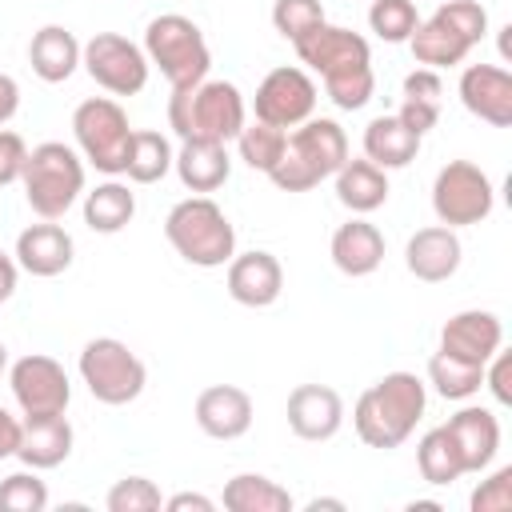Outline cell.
<instances>
[{
	"label": "cell",
	"mask_w": 512,
	"mask_h": 512,
	"mask_svg": "<svg viewBox=\"0 0 512 512\" xmlns=\"http://www.w3.org/2000/svg\"><path fill=\"white\" fill-rule=\"evenodd\" d=\"M300 64H308L312 72H320L324 92L336 108L356 112L372 100L376 92V72H372V48L360 32L340 28V24H316L312 32H304L300 40H292Z\"/></svg>",
	"instance_id": "obj_1"
},
{
	"label": "cell",
	"mask_w": 512,
	"mask_h": 512,
	"mask_svg": "<svg viewBox=\"0 0 512 512\" xmlns=\"http://www.w3.org/2000/svg\"><path fill=\"white\" fill-rule=\"evenodd\" d=\"M424 408H428L424 380L416 372H388L372 388L360 392L352 408V428L368 448L388 452V448H400L416 432Z\"/></svg>",
	"instance_id": "obj_2"
},
{
	"label": "cell",
	"mask_w": 512,
	"mask_h": 512,
	"mask_svg": "<svg viewBox=\"0 0 512 512\" xmlns=\"http://www.w3.org/2000/svg\"><path fill=\"white\" fill-rule=\"evenodd\" d=\"M248 124L244 96L232 80H200L192 88H172L168 96V128L180 140H212L228 144Z\"/></svg>",
	"instance_id": "obj_3"
},
{
	"label": "cell",
	"mask_w": 512,
	"mask_h": 512,
	"mask_svg": "<svg viewBox=\"0 0 512 512\" xmlns=\"http://www.w3.org/2000/svg\"><path fill=\"white\" fill-rule=\"evenodd\" d=\"M348 160V136L328 116H308L288 132V148L280 164L268 172V180L280 192H308L320 180L336 176V168Z\"/></svg>",
	"instance_id": "obj_4"
},
{
	"label": "cell",
	"mask_w": 512,
	"mask_h": 512,
	"mask_svg": "<svg viewBox=\"0 0 512 512\" xmlns=\"http://www.w3.org/2000/svg\"><path fill=\"white\" fill-rule=\"evenodd\" d=\"M164 236L176 248V256L196 268H224L236 256V228L212 196H188L172 204Z\"/></svg>",
	"instance_id": "obj_5"
},
{
	"label": "cell",
	"mask_w": 512,
	"mask_h": 512,
	"mask_svg": "<svg viewBox=\"0 0 512 512\" xmlns=\"http://www.w3.org/2000/svg\"><path fill=\"white\" fill-rule=\"evenodd\" d=\"M20 184L40 220H60L84 196V156L60 140H44L28 152Z\"/></svg>",
	"instance_id": "obj_6"
},
{
	"label": "cell",
	"mask_w": 512,
	"mask_h": 512,
	"mask_svg": "<svg viewBox=\"0 0 512 512\" xmlns=\"http://www.w3.org/2000/svg\"><path fill=\"white\" fill-rule=\"evenodd\" d=\"M144 56H148V64L160 68V76L172 88H192V84L208 80V68H212V52H208L200 24L180 12H164V16L148 20Z\"/></svg>",
	"instance_id": "obj_7"
},
{
	"label": "cell",
	"mask_w": 512,
	"mask_h": 512,
	"mask_svg": "<svg viewBox=\"0 0 512 512\" xmlns=\"http://www.w3.org/2000/svg\"><path fill=\"white\" fill-rule=\"evenodd\" d=\"M132 124L128 112L112 100V96H88L76 104L72 112V136L80 156L104 172V176H120L128 164V144H132Z\"/></svg>",
	"instance_id": "obj_8"
},
{
	"label": "cell",
	"mask_w": 512,
	"mask_h": 512,
	"mask_svg": "<svg viewBox=\"0 0 512 512\" xmlns=\"http://www.w3.org/2000/svg\"><path fill=\"white\" fill-rule=\"evenodd\" d=\"M80 380L88 384V392L108 404V408H120V404H132L144 384H148V368L144 360L116 336H96L84 344L80 352Z\"/></svg>",
	"instance_id": "obj_9"
},
{
	"label": "cell",
	"mask_w": 512,
	"mask_h": 512,
	"mask_svg": "<svg viewBox=\"0 0 512 512\" xmlns=\"http://www.w3.org/2000/svg\"><path fill=\"white\" fill-rule=\"evenodd\" d=\"M496 208L492 176L472 160H448L432 180V212L448 228H468L488 220Z\"/></svg>",
	"instance_id": "obj_10"
},
{
	"label": "cell",
	"mask_w": 512,
	"mask_h": 512,
	"mask_svg": "<svg viewBox=\"0 0 512 512\" xmlns=\"http://www.w3.org/2000/svg\"><path fill=\"white\" fill-rule=\"evenodd\" d=\"M80 64L84 72L112 96H136L148 84V56L140 44H132L120 32H96L84 48H80Z\"/></svg>",
	"instance_id": "obj_11"
},
{
	"label": "cell",
	"mask_w": 512,
	"mask_h": 512,
	"mask_svg": "<svg viewBox=\"0 0 512 512\" xmlns=\"http://www.w3.org/2000/svg\"><path fill=\"white\" fill-rule=\"evenodd\" d=\"M252 112H256V120L288 132L316 112V80L296 64H280L256 84Z\"/></svg>",
	"instance_id": "obj_12"
},
{
	"label": "cell",
	"mask_w": 512,
	"mask_h": 512,
	"mask_svg": "<svg viewBox=\"0 0 512 512\" xmlns=\"http://www.w3.org/2000/svg\"><path fill=\"white\" fill-rule=\"evenodd\" d=\"M8 388L12 400L20 404L24 416H60L72 400V384L60 360L44 352H28L8 368Z\"/></svg>",
	"instance_id": "obj_13"
},
{
	"label": "cell",
	"mask_w": 512,
	"mask_h": 512,
	"mask_svg": "<svg viewBox=\"0 0 512 512\" xmlns=\"http://www.w3.org/2000/svg\"><path fill=\"white\" fill-rule=\"evenodd\" d=\"M460 104L492 124V128H508L512 124V72L500 64H468L460 72Z\"/></svg>",
	"instance_id": "obj_14"
},
{
	"label": "cell",
	"mask_w": 512,
	"mask_h": 512,
	"mask_svg": "<svg viewBox=\"0 0 512 512\" xmlns=\"http://www.w3.org/2000/svg\"><path fill=\"white\" fill-rule=\"evenodd\" d=\"M500 344H504V324L488 308L456 312L440 328V352H448L456 360H468V364H488L492 352H500Z\"/></svg>",
	"instance_id": "obj_15"
},
{
	"label": "cell",
	"mask_w": 512,
	"mask_h": 512,
	"mask_svg": "<svg viewBox=\"0 0 512 512\" xmlns=\"http://www.w3.org/2000/svg\"><path fill=\"white\" fill-rule=\"evenodd\" d=\"M344 424V400L328 384H296L288 392V428L300 440H332Z\"/></svg>",
	"instance_id": "obj_16"
},
{
	"label": "cell",
	"mask_w": 512,
	"mask_h": 512,
	"mask_svg": "<svg viewBox=\"0 0 512 512\" xmlns=\"http://www.w3.org/2000/svg\"><path fill=\"white\" fill-rule=\"evenodd\" d=\"M284 292V268L272 252L252 248L228 260V296L244 308H268Z\"/></svg>",
	"instance_id": "obj_17"
},
{
	"label": "cell",
	"mask_w": 512,
	"mask_h": 512,
	"mask_svg": "<svg viewBox=\"0 0 512 512\" xmlns=\"http://www.w3.org/2000/svg\"><path fill=\"white\" fill-rule=\"evenodd\" d=\"M460 256H464L460 236H456V228H448V224H428V228L412 232V240L404 244V264H408V272H412L416 280H424V284H440V280L456 276Z\"/></svg>",
	"instance_id": "obj_18"
},
{
	"label": "cell",
	"mask_w": 512,
	"mask_h": 512,
	"mask_svg": "<svg viewBox=\"0 0 512 512\" xmlns=\"http://www.w3.org/2000/svg\"><path fill=\"white\" fill-rule=\"evenodd\" d=\"M196 424L212 440H240L252 428V396L236 384H208L196 396Z\"/></svg>",
	"instance_id": "obj_19"
},
{
	"label": "cell",
	"mask_w": 512,
	"mask_h": 512,
	"mask_svg": "<svg viewBox=\"0 0 512 512\" xmlns=\"http://www.w3.org/2000/svg\"><path fill=\"white\" fill-rule=\"evenodd\" d=\"M72 256H76V244H72V236H68L56 220L28 224V228L16 236V264H20L24 272L40 276V280L68 272Z\"/></svg>",
	"instance_id": "obj_20"
},
{
	"label": "cell",
	"mask_w": 512,
	"mask_h": 512,
	"mask_svg": "<svg viewBox=\"0 0 512 512\" xmlns=\"http://www.w3.org/2000/svg\"><path fill=\"white\" fill-rule=\"evenodd\" d=\"M444 428L456 440L464 472H484L496 460V452H500V420H496V412H488L480 404H468L456 416H448Z\"/></svg>",
	"instance_id": "obj_21"
},
{
	"label": "cell",
	"mask_w": 512,
	"mask_h": 512,
	"mask_svg": "<svg viewBox=\"0 0 512 512\" xmlns=\"http://www.w3.org/2000/svg\"><path fill=\"white\" fill-rule=\"evenodd\" d=\"M332 264L344 272V276H372L380 264H384V232L368 220H348L332 232Z\"/></svg>",
	"instance_id": "obj_22"
},
{
	"label": "cell",
	"mask_w": 512,
	"mask_h": 512,
	"mask_svg": "<svg viewBox=\"0 0 512 512\" xmlns=\"http://www.w3.org/2000/svg\"><path fill=\"white\" fill-rule=\"evenodd\" d=\"M16 456L44 472V468H56L72 456V424L68 416H24V428H20V448Z\"/></svg>",
	"instance_id": "obj_23"
},
{
	"label": "cell",
	"mask_w": 512,
	"mask_h": 512,
	"mask_svg": "<svg viewBox=\"0 0 512 512\" xmlns=\"http://www.w3.org/2000/svg\"><path fill=\"white\" fill-rule=\"evenodd\" d=\"M172 168H176V176L188 192L204 196V192H216L232 176V156H228V144L180 140V152L172 156Z\"/></svg>",
	"instance_id": "obj_24"
},
{
	"label": "cell",
	"mask_w": 512,
	"mask_h": 512,
	"mask_svg": "<svg viewBox=\"0 0 512 512\" xmlns=\"http://www.w3.org/2000/svg\"><path fill=\"white\" fill-rule=\"evenodd\" d=\"M80 40L68 32V28H60V24H44L36 36H32V44H28V64H32V72L44 80V84H64L76 68H80Z\"/></svg>",
	"instance_id": "obj_25"
},
{
	"label": "cell",
	"mask_w": 512,
	"mask_h": 512,
	"mask_svg": "<svg viewBox=\"0 0 512 512\" xmlns=\"http://www.w3.org/2000/svg\"><path fill=\"white\" fill-rule=\"evenodd\" d=\"M336 200L348 212H356V216H368V212L384 208V200H388V172L376 168L368 156L364 160H352L348 156L336 168Z\"/></svg>",
	"instance_id": "obj_26"
},
{
	"label": "cell",
	"mask_w": 512,
	"mask_h": 512,
	"mask_svg": "<svg viewBox=\"0 0 512 512\" xmlns=\"http://www.w3.org/2000/svg\"><path fill=\"white\" fill-rule=\"evenodd\" d=\"M408 48H412V56H416L420 68L440 72V68H456V64H464V56H468L476 44H472L468 36H460L452 24H444L440 16H428V20L416 24Z\"/></svg>",
	"instance_id": "obj_27"
},
{
	"label": "cell",
	"mask_w": 512,
	"mask_h": 512,
	"mask_svg": "<svg viewBox=\"0 0 512 512\" xmlns=\"http://www.w3.org/2000/svg\"><path fill=\"white\" fill-rule=\"evenodd\" d=\"M416 152H420V136L412 128H404L396 112L368 120V128H364V156L376 168H384V172L388 168H408L416 160Z\"/></svg>",
	"instance_id": "obj_28"
},
{
	"label": "cell",
	"mask_w": 512,
	"mask_h": 512,
	"mask_svg": "<svg viewBox=\"0 0 512 512\" xmlns=\"http://www.w3.org/2000/svg\"><path fill=\"white\" fill-rule=\"evenodd\" d=\"M136 216V192H128V184L120 180H104L92 192H84V224L100 236H112L120 228H128Z\"/></svg>",
	"instance_id": "obj_29"
},
{
	"label": "cell",
	"mask_w": 512,
	"mask_h": 512,
	"mask_svg": "<svg viewBox=\"0 0 512 512\" xmlns=\"http://www.w3.org/2000/svg\"><path fill=\"white\" fill-rule=\"evenodd\" d=\"M220 504L228 512H292V492L260 472H240L224 484Z\"/></svg>",
	"instance_id": "obj_30"
},
{
	"label": "cell",
	"mask_w": 512,
	"mask_h": 512,
	"mask_svg": "<svg viewBox=\"0 0 512 512\" xmlns=\"http://www.w3.org/2000/svg\"><path fill=\"white\" fill-rule=\"evenodd\" d=\"M172 144L164 132H152V128H140L132 132V144H128V164H124V176L132 184H156L172 172Z\"/></svg>",
	"instance_id": "obj_31"
},
{
	"label": "cell",
	"mask_w": 512,
	"mask_h": 512,
	"mask_svg": "<svg viewBox=\"0 0 512 512\" xmlns=\"http://www.w3.org/2000/svg\"><path fill=\"white\" fill-rule=\"evenodd\" d=\"M416 464H420V476H424L428 484H436V488H444V484H452V480L464 476V460H460L456 440H452V432H448L444 424H440V428H428V432L420 436V444H416Z\"/></svg>",
	"instance_id": "obj_32"
},
{
	"label": "cell",
	"mask_w": 512,
	"mask_h": 512,
	"mask_svg": "<svg viewBox=\"0 0 512 512\" xmlns=\"http://www.w3.org/2000/svg\"><path fill=\"white\" fill-rule=\"evenodd\" d=\"M428 384L444 400H468V396H476L484 388V364H468V360H456L448 352H432Z\"/></svg>",
	"instance_id": "obj_33"
},
{
	"label": "cell",
	"mask_w": 512,
	"mask_h": 512,
	"mask_svg": "<svg viewBox=\"0 0 512 512\" xmlns=\"http://www.w3.org/2000/svg\"><path fill=\"white\" fill-rule=\"evenodd\" d=\"M236 148H240V160H244L252 172H264V176H268V172L280 164L284 148H288V132H284V128H272V124H264V120H252V124L240 128Z\"/></svg>",
	"instance_id": "obj_34"
},
{
	"label": "cell",
	"mask_w": 512,
	"mask_h": 512,
	"mask_svg": "<svg viewBox=\"0 0 512 512\" xmlns=\"http://www.w3.org/2000/svg\"><path fill=\"white\" fill-rule=\"evenodd\" d=\"M416 24H420V12L412 0H372L368 8V28L388 44H408Z\"/></svg>",
	"instance_id": "obj_35"
},
{
	"label": "cell",
	"mask_w": 512,
	"mask_h": 512,
	"mask_svg": "<svg viewBox=\"0 0 512 512\" xmlns=\"http://www.w3.org/2000/svg\"><path fill=\"white\" fill-rule=\"evenodd\" d=\"M48 508V484L28 472H12L0 480V512H44Z\"/></svg>",
	"instance_id": "obj_36"
},
{
	"label": "cell",
	"mask_w": 512,
	"mask_h": 512,
	"mask_svg": "<svg viewBox=\"0 0 512 512\" xmlns=\"http://www.w3.org/2000/svg\"><path fill=\"white\" fill-rule=\"evenodd\" d=\"M104 508L108 512H156V508H164V496L148 476H124L108 488Z\"/></svg>",
	"instance_id": "obj_37"
},
{
	"label": "cell",
	"mask_w": 512,
	"mask_h": 512,
	"mask_svg": "<svg viewBox=\"0 0 512 512\" xmlns=\"http://www.w3.org/2000/svg\"><path fill=\"white\" fill-rule=\"evenodd\" d=\"M316 24H324V4L320 0H276L272 4V28L284 40H300Z\"/></svg>",
	"instance_id": "obj_38"
},
{
	"label": "cell",
	"mask_w": 512,
	"mask_h": 512,
	"mask_svg": "<svg viewBox=\"0 0 512 512\" xmlns=\"http://www.w3.org/2000/svg\"><path fill=\"white\" fill-rule=\"evenodd\" d=\"M432 16H440L444 24H452L460 36H468L472 44H480L484 36H488V12H484V4H476V0H444Z\"/></svg>",
	"instance_id": "obj_39"
},
{
	"label": "cell",
	"mask_w": 512,
	"mask_h": 512,
	"mask_svg": "<svg viewBox=\"0 0 512 512\" xmlns=\"http://www.w3.org/2000/svg\"><path fill=\"white\" fill-rule=\"evenodd\" d=\"M472 512H508L512 508V468H496L488 480L476 484V492L468 496Z\"/></svg>",
	"instance_id": "obj_40"
},
{
	"label": "cell",
	"mask_w": 512,
	"mask_h": 512,
	"mask_svg": "<svg viewBox=\"0 0 512 512\" xmlns=\"http://www.w3.org/2000/svg\"><path fill=\"white\" fill-rule=\"evenodd\" d=\"M24 160H28V144H24V136L0 128V188L12 184V180H20Z\"/></svg>",
	"instance_id": "obj_41"
},
{
	"label": "cell",
	"mask_w": 512,
	"mask_h": 512,
	"mask_svg": "<svg viewBox=\"0 0 512 512\" xmlns=\"http://www.w3.org/2000/svg\"><path fill=\"white\" fill-rule=\"evenodd\" d=\"M484 388L496 396L500 408L512 404V356L508 352H492V360L484 364Z\"/></svg>",
	"instance_id": "obj_42"
},
{
	"label": "cell",
	"mask_w": 512,
	"mask_h": 512,
	"mask_svg": "<svg viewBox=\"0 0 512 512\" xmlns=\"http://www.w3.org/2000/svg\"><path fill=\"white\" fill-rule=\"evenodd\" d=\"M396 116H400L404 128H412V132L424 140V132H432L436 120H440V104H436V100H404Z\"/></svg>",
	"instance_id": "obj_43"
},
{
	"label": "cell",
	"mask_w": 512,
	"mask_h": 512,
	"mask_svg": "<svg viewBox=\"0 0 512 512\" xmlns=\"http://www.w3.org/2000/svg\"><path fill=\"white\" fill-rule=\"evenodd\" d=\"M440 96H444V80H440V72H432V68H416V72L404 76V100H436V104H440Z\"/></svg>",
	"instance_id": "obj_44"
},
{
	"label": "cell",
	"mask_w": 512,
	"mask_h": 512,
	"mask_svg": "<svg viewBox=\"0 0 512 512\" xmlns=\"http://www.w3.org/2000/svg\"><path fill=\"white\" fill-rule=\"evenodd\" d=\"M20 420L0 404V460H8V456H16V448H20Z\"/></svg>",
	"instance_id": "obj_45"
},
{
	"label": "cell",
	"mask_w": 512,
	"mask_h": 512,
	"mask_svg": "<svg viewBox=\"0 0 512 512\" xmlns=\"http://www.w3.org/2000/svg\"><path fill=\"white\" fill-rule=\"evenodd\" d=\"M164 508H168V512H212L216 500H208V496H200V492H176V496L164 500Z\"/></svg>",
	"instance_id": "obj_46"
},
{
	"label": "cell",
	"mask_w": 512,
	"mask_h": 512,
	"mask_svg": "<svg viewBox=\"0 0 512 512\" xmlns=\"http://www.w3.org/2000/svg\"><path fill=\"white\" fill-rule=\"evenodd\" d=\"M16 108H20V84L8 72H0V124H8Z\"/></svg>",
	"instance_id": "obj_47"
},
{
	"label": "cell",
	"mask_w": 512,
	"mask_h": 512,
	"mask_svg": "<svg viewBox=\"0 0 512 512\" xmlns=\"http://www.w3.org/2000/svg\"><path fill=\"white\" fill-rule=\"evenodd\" d=\"M16 280H20V264H16V256L0 252V304H4V300H12Z\"/></svg>",
	"instance_id": "obj_48"
},
{
	"label": "cell",
	"mask_w": 512,
	"mask_h": 512,
	"mask_svg": "<svg viewBox=\"0 0 512 512\" xmlns=\"http://www.w3.org/2000/svg\"><path fill=\"white\" fill-rule=\"evenodd\" d=\"M320 508H336V512H344L348 504H344V500H332V496H316V500H308V512H320Z\"/></svg>",
	"instance_id": "obj_49"
},
{
	"label": "cell",
	"mask_w": 512,
	"mask_h": 512,
	"mask_svg": "<svg viewBox=\"0 0 512 512\" xmlns=\"http://www.w3.org/2000/svg\"><path fill=\"white\" fill-rule=\"evenodd\" d=\"M408 512H440V500H412Z\"/></svg>",
	"instance_id": "obj_50"
},
{
	"label": "cell",
	"mask_w": 512,
	"mask_h": 512,
	"mask_svg": "<svg viewBox=\"0 0 512 512\" xmlns=\"http://www.w3.org/2000/svg\"><path fill=\"white\" fill-rule=\"evenodd\" d=\"M4 368H8V348H4V340H0V376H4Z\"/></svg>",
	"instance_id": "obj_51"
}]
</instances>
